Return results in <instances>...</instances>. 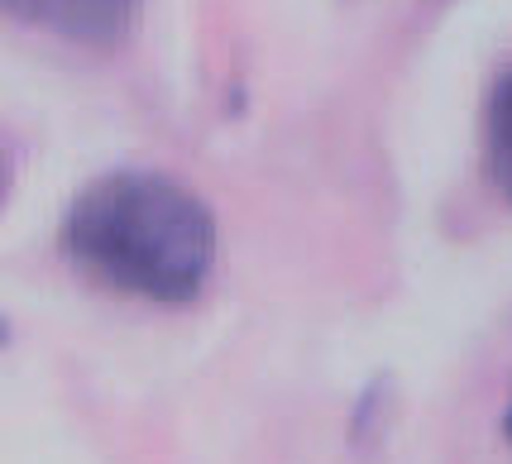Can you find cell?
I'll return each mask as SVG.
<instances>
[{"mask_svg":"<svg viewBox=\"0 0 512 464\" xmlns=\"http://www.w3.org/2000/svg\"><path fill=\"white\" fill-rule=\"evenodd\" d=\"M63 254L96 283L158 307L197 302L216 268V216L154 168H115L87 182L63 216Z\"/></svg>","mask_w":512,"mask_h":464,"instance_id":"obj_1","label":"cell"},{"mask_svg":"<svg viewBox=\"0 0 512 464\" xmlns=\"http://www.w3.org/2000/svg\"><path fill=\"white\" fill-rule=\"evenodd\" d=\"M0 15L29 29H44L63 44L111 48L130 34L139 0H0Z\"/></svg>","mask_w":512,"mask_h":464,"instance_id":"obj_2","label":"cell"},{"mask_svg":"<svg viewBox=\"0 0 512 464\" xmlns=\"http://www.w3.org/2000/svg\"><path fill=\"white\" fill-rule=\"evenodd\" d=\"M484 163L493 187L512 201V67H503L484 96Z\"/></svg>","mask_w":512,"mask_h":464,"instance_id":"obj_3","label":"cell"},{"mask_svg":"<svg viewBox=\"0 0 512 464\" xmlns=\"http://www.w3.org/2000/svg\"><path fill=\"white\" fill-rule=\"evenodd\" d=\"M503 436H508V445H512V398H508V412H503Z\"/></svg>","mask_w":512,"mask_h":464,"instance_id":"obj_4","label":"cell"}]
</instances>
